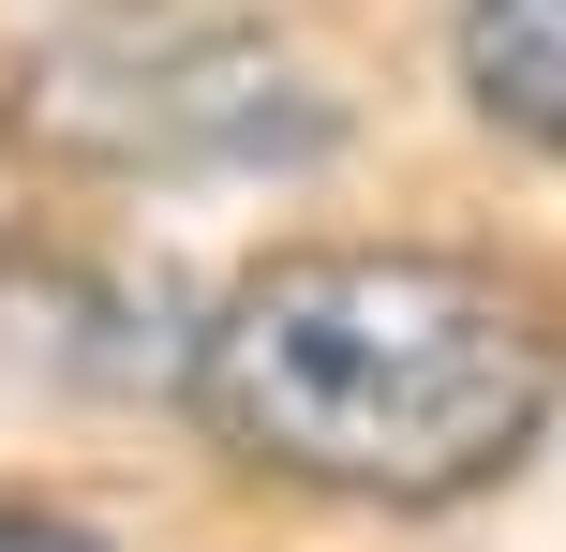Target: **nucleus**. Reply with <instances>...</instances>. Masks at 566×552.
I'll return each instance as SVG.
<instances>
[{
    "mask_svg": "<svg viewBox=\"0 0 566 552\" xmlns=\"http://www.w3.org/2000/svg\"><path fill=\"white\" fill-rule=\"evenodd\" d=\"M566 388L552 314L478 254L313 239L224 284L195 329V418L283 493L343 508H462L537 448Z\"/></svg>",
    "mask_w": 566,
    "mask_h": 552,
    "instance_id": "obj_1",
    "label": "nucleus"
},
{
    "mask_svg": "<svg viewBox=\"0 0 566 552\" xmlns=\"http://www.w3.org/2000/svg\"><path fill=\"white\" fill-rule=\"evenodd\" d=\"M462 90L492 135L566 149V0H462Z\"/></svg>",
    "mask_w": 566,
    "mask_h": 552,
    "instance_id": "obj_2",
    "label": "nucleus"
},
{
    "mask_svg": "<svg viewBox=\"0 0 566 552\" xmlns=\"http://www.w3.org/2000/svg\"><path fill=\"white\" fill-rule=\"evenodd\" d=\"M0 552H119V538L75 523V508H45V493H0Z\"/></svg>",
    "mask_w": 566,
    "mask_h": 552,
    "instance_id": "obj_3",
    "label": "nucleus"
}]
</instances>
